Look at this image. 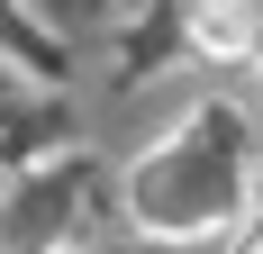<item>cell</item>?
<instances>
[{
  "label": "cell",
  "mask_w": 263,
  "mask_h": 254,
  "mask_svg": "<svg viewBox=\"0 0 263 254\" xmlns=\"http://www.w3.org/2000/svg\"><path fill=\"white\" fill-rule=\"evenodd\" d=\"M182 37L209 64H254L263 55V0H182Z\"/></svg>",
  "instance_id": "2"
},
{
  "label": "cell",
  "mask_w": 263,
  "mask_h": 254,
  "mask_svg": "<svg viewBox=\"0 0 263 254\" xmlns=\"http://www.w3.org/2000/svg\"><path fill=\"white\" fill-rule=\"evenodd\" d=\"M236 191H245V146L227 136V118L182 127L163 154L136 164L145 227H218V218H236Z\"/></svg>",
  "instance_id": "1"
},
{
  "label": "cell",
  "mask_w": 263,
  "mask_h": 254,
  "mask_svg": "<svg viewBox=\"0 0 263 254\" xmlns=\"http://www.w3.org/2000/svg\"><path fill=\"white\" fill-rule=\"evenodd\" d=\"M254 73H263V55H254Z\"/></svg>",
  "instance_id": "3"
}]
</instances>
